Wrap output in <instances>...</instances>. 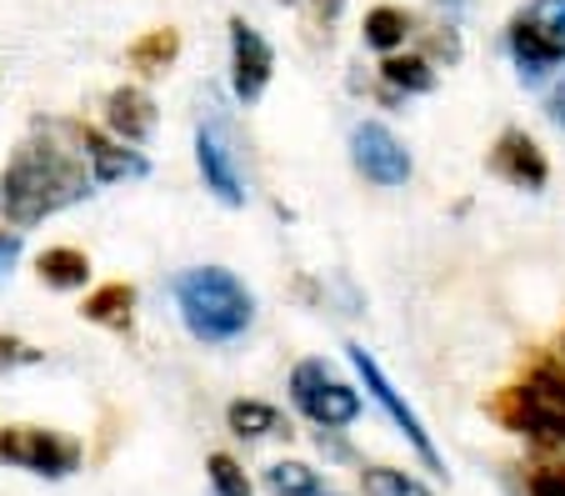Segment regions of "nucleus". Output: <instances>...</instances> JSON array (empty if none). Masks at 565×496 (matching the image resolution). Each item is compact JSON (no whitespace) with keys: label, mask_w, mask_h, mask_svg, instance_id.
Returning <instances> with one entry per match:
<instances>
[{"label":"nucleus","mask_w":565,"mask_h":496,"mask_svg":"<svg viewBox=\"0 0 565 496\" xmlns=\"http://www.w3.org/2000/svg\"><path fill=\"white\" fill-rule=\"evenodd\" d=\"M96 191V171L86 156V126L75 120H35L0 171V217L15 231L61 217L65 205Z\"/></svg>","instance_id":"f257e3e1"},{"label":"nucleus","mask_w":565,"mask_h":496,"mask_svg":"<svg viewBox=\"0 0 565 496\" xmlns=\"http://www.w3.org/2000/svg\"><path fill=\"white\" fill-rule=\"evenodd\" d=\"M175 312L185 331L205 346L241 341L256 321V296L235 271L225 266H191L175 276Z\"/></svg>","instance_id":"f03ea898"},{"label":"nucleus","mask_w":565,"mask_h":496,"mask_svg":"<svg viewBox=\"0 0 565 496\" xmlns=\"http://www.w3.org/2000/svg\"><path fill=\"white\" fill-rule=\"evenodd\" d=\"M491 411L515 436H531V442H545V446H565V367L541 361L521 387H505Z\"/></svg>","instance_id":"7ed1b4c3"},{"label":"nucleus","mask_w":565,"mask_h":496,"mask_svg":"<svg viewBox=\"0 0 565 496\" xmlns=\"http://www.w3.org/2000/svg\"><path fill=\"white\" fill-rule=\"evenodd\" d=\"M0 462L25 476H41V482H65V476L81 472L86 446L75 442V436L55 432V426L11 421V426H0Z\"/></svg>","instance_id":"20e7f679"},{"label":"nucleus","mask_w":565,"mask_h":496,"mask_svg":"<svg viewBox=\"0 0 565 496\" xmlns=\"http://www.w3.org/2000/svg\"><path fill=\"white\" fill-rule=\"evenodd\" d=\"M290 407L320 432H345L361 421V391L335 377L320 357H306L290 367Z\"/></svg>","instance_id":"39448f33"},{"label":"nucleus","mask_w":565,"mask_h":496,"mask_svg":"<svg viewBox=\"0 0 565 496\" xmlns=\"http://www.w3.org/2000/svg\"><path fill=\"white\" fill-rule=\"evenodd\" d=\"M345 357H351L355 377L365 381V397H371L375 407H381L385 416H391V426H395V432H401V436H406V442H411V452L420 456V466H426L430 476H446V456H440V446L430 442L426 421H420V416H416V407H411V401L391 387V377H385V371H381V361H375L361 341H351V346H345Z\"/></svg>","instance_id":"423d86ee"},{"label":"nucleus","mask_w":565,"mask_h":496,"mask_svg":"<svg viewBox=\"0 0 565 496\" xmlns=\"http://www.w3.org/2000/svg\"><path fill=\"white\" fill-rule=\"evenodd\" d=\"M351 161L365 181L385 186V191H391V186H406L411 171H416L406 140L395 136L391 126H381V120H361V126L351 130Z\"/></svg>","instance_id":"0eeeda50"},{"label":"nucleus","mask_w":565,"mask_h":496,"mask_svg":"<svg viewBox=\"0 0 565 496\" xmlns=\"http://www.w3.org/2000/svg\"><path fill=\"white\" fill-rule=\"evenodd\" d=\"M270 76H276V51L270 41L246 21V15H231V91L241 106H256L266 96Z\"/></svg>","instance_id":"6e6552de"},{"label":"nucleus","mask_w":565,"mask_h":496,"mask_svg":"<svg viewBox=\"0 0 565 496\" xmlns=\"http://www.w3.org/2000/svg\"><path fill=\"white\" fill-rule=\"evenodd\" d=\"M486 166H491L495 181L515 186V191H541V186L551 181V161H545V151L535 146V136H525V130H515V126L495 136Z\"/></svg>","instance_id":"1a4fd4ad"},{"label":"nucleus","mask_w":565,"mask_h":496,"mask_svg":"<svg viewBox=\"0 0 565 496\" xmlns=\"http://www.w3.org/2000/svg\"><path fill=\"white\" fill-rule=\"evenodd\" d=\"M195 166H201L205 191L221 205H246V181H241V166H235V151L231 140L221 136V126L195 130Z\"/></svg>","instance_id":"9d476101"},{"label":"nucleus","mask_w":565,"mask_h":496,"mask_svg":"<svg viewBox=\"0 0 565 496\" xmlns=\"http://www.w3.org/2000/svg\"><path fill=\"white\" fill-rule=\"evenodd\" d=\"M106 130L120 140V146H140L156 130V101L140 86H116L106 96Z\"/></svg>","instance_id":"9b49d317"},{"label":"nucleus","mask_w":565,"mask_h":496,"mask_svg":"<svg viewBox=\"0 0 565 496\" xmlns=\"http://www.w3.org/2000/svg\"><path fill=\"white\" fill-rule=\"evenodd\" d=\"M86 156H90V171H96V186L150 176V161L136 151V146H120L116 136H106V130H96V126H86Z\"/></svg>","instance_id":"f8f14e48"},{"label":"nucleus","mask_w":565,"mask_h":496,"mask_svg":"<svg viewBox=\"0 0 565 496\" xmlns=\"http://www.w3.org/2000/svg\"><path fill=\"white\" fill-rule=\"evenodd\" d=\"M505 45H511V61L521 65V76H525V81H541L545 71H555V65L565 61L561 45H555L551 35L535 31V25L525 21V15H515V21H511V35H505Z\"/></svg>","instance_id":"ddd939ff"},{"label":"nucleus","mask_w":565,"mask_h":496,"mask_svg":"<svg viewBox=\"0 0 565 496\" xmlns=\"http://www.w3.org/2000/svg\"><path fill=\"white\" fill-rule=\"evenodd\" d=\"M175 55H181V31L175 25H156V31L136 35V41L126 45V65L136 71V76H166L175 65Z\"/></svg>","instance_id":"4468645a"},{"label":"nucleus","mask_w":565,"mask_h":496,"mask_svg":"<svg viewBox=\"0 0 565 496\" xmlns=\"http://www.w3.org/2000/svg\"><path fill=\"white\" fill-rule=\"evenodd\" d=\"M130 312H136V286L130 281H106L81 302V316L106 331H130Z\"/></svg>","instance_id":"2eb2a0df"},{"label":"nucleus","mask_w":565,"mask_h":496,"mask_svg":"<svg viewBox=\"0 0 565 496\" xmlns=\"http://www.w3.org/2000/svg\"><path fill=\"white\" fill-rule=\"evenodd\" d=\"M225 426H231V436H241V442H266V436L290 432L286 416H280L270 401H256V397L231 401V407H225Z\"/></svg>","instance_id":"dca6fc26"},{"label":"nucleus","mask_w":565,"mask_h":496,"mask_svg":"<svg viewBox=\"0 0 565 496\" xmlns=\"http://www.w3.org/2000/svg\"><path fill=\"white\" fill-rule=\"evenodd\" d=\"M35 271H41V281L55 286V292H81L90 281V256L75 246H45L35 256Z\"/></svg>","instance_id":"f3484780"},{"label":"nucleus","mask_w":565,"mask_h":496,"mask_svg":"<svg viewBox=\"0 0 565 496\" xmlns=\"http://www.w3.org/2000/svg\"><path fill=\"white\" fill-rule=\"evenodd\" d=\"M266 492L270 496H335L326 472H316L310 462H296V456L266 466Z\"/></svg>","instance_id":"a211bd4d"},{"label":"nucleus","mask_w":565,"mask_h":496,"mask_svg":"<svg viewBox=\"0 0 565 496\" xmlns=\"http://www.w3.org/2000/svg\"><path fill=\"white\" fill-rule=\"evenodd\" d=\"M381 81L391 96H426V91H436V71H430L426 55H385Z\"/></svg>","instance_id":"6ab92c4d"},{"label":"nucleus","mask_w":565,"mask_h":496,"mask_svg":"<svg viewBox=\"0 0 565 496\" xmlns=\"http://www.w3.org/2000/svg\"><path fill=\"white\" fill-rule=\"evenodd\" d=\"M361 31H365V45H371V51L401 55V45H406V35H411V15L401 11V6H371Z\"/></svg>","instance_id":"aec40b11"},{"label":"nucleus","mask_w":565,"mask_h":496,"mask_svg":"<svg viewBox=\"0 0 565 496\" xmlns=\"http://www.w3.org/2000/svg\"><path fill=\"white\" fill-rule=\"evenodd\" d=\"M361 496H436L406 466H361Z\"/></svg>","instance_id":"412c9836"},{"label":"nucleus","mask_w":565,"mask_h":496,"mask_svg":"<svg viewBox=\"0 0 565 496\" xmlns=\"http://www.w3.org/2000/svg\"><path fill=\"white\" fill-rule=\"evenodd\" d=\"M205 482L215 496H256V482L246 476V466L235 462L231 452H211L205 456Z\"/></svg>","instance_id":"4be33fe9"},{"label":"nucleus","mask_w":565,"mask_h":496,"mask_svg":"<svg viewBox=\"0 0 565 496\" xmlns=\"http://www.w3.org/2000/svg\"><path fill=\"white\" fill-rule=\"evenodd\" d=\"M525 492L531 496H565V462H541L525 476Z\"/></svg>","instance_id":"5701e85b"},{"label":"nucleus","mask_w":565,"mask_h":496,"mask_svg":"<svg viewBox=\"0 0 565 496\" xmlns=\"http://www.w3.org/2000/svg\"><path fill=\"white\" fill-rule=\"evenodd\" d=\"M45 351L31 341H21V336H6L0 331V371H15V367H35Z\"/></svg>","instance_id":"b1692460"},{"label":"nucleus","mask_w":565,"mask_h":496,"mask_svg":"<svg viewBox=\"0 0 565 496\" xmlns=\"http://www.w3.org/2000/svg\"><path fill=\"white\" fill-rule=\"evenodd\" d=\"M21 251H25V241H21V231H0V281L15 271V261H21Z\"/></svg>","instance_id":"393cba45"},{"label":"nucleus","mask_w":565,"mask_h":496,"mask_svg":"<svg viewBox=\"0 0 565 496\" xmlns=\"http://www.w3.org/2000/svg\"><path fill=\"white\" fill-rule=\"evenodd\" d=\"M545 110H551V120L565 130V76L555 81V91H551V101H545Z\"/></svg>","instance_id":"a878e982"},{"label":"nucleus","mask_w":565,"mask_h":496,"mask_svg":"<svg viewBox=\"0 0 565 496\" xmlns=\"http://www.w3.org/2000/svg\"><path fill=\"white\" fill-rule=\"evenodd\" d=\"M310 6H316V15H320V21H335V15L345 11V0H310Z\"/></svg>","instance_id":"bb28decb"},{"label":"nucleus","mask_w":565,"mask_h":496,"mask_svg":"<svg viewBox=\"0 0 565 496\" xmlns=\"http://www.w3.org/2000/svg\"><path fill=\"white\" fill-rule=\"evenodd\" d=\"M286 6H296V0H286Z\"/></svg>","instance_id":"cd10ccee"}]
</instances>
